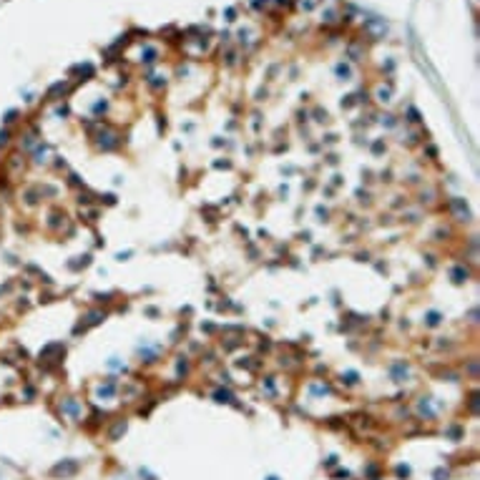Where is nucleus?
<instances>
[{"label":"nucleus","mask_w":480,"mask_h":480,"mask_svg":"<svg viewBox=\"0 0 480 480\" xmlns=\"http://www.w3.org/2000/svg\"><path fill=\"white\" fill-rule=\"evenodd\" d=\"M75 470H78L75 463H61V465H56L51 473H53V475H73Z\"/></svg>","instance_id":"f257e3e1"},{"label":"nucleus","mask_w":480,"mask_h":480,"mask_svg":"<svg viewBox=\"0 0 480 480\" xmlns=\"http://www.w3.org/2000/svg\"><path fill=\"white\" fill-rule=\"evenodd\" d=\"M8 136H10L8 131H0V146H5V143H8Z\"/></svg>","instance_id":"f03ea898"}]
</instances>
